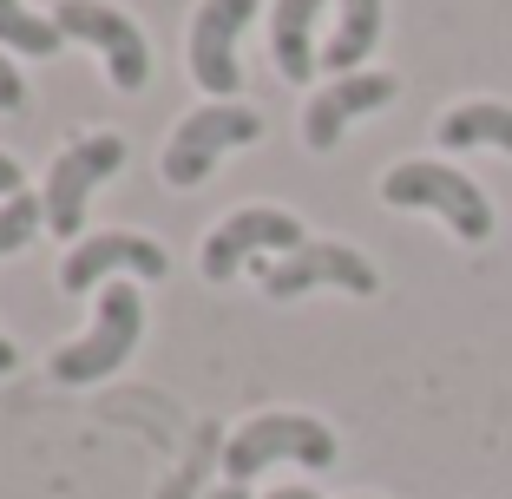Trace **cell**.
<instances>
[{
  "instance_id": "1",
  "label": "cell",
  "mask_w": 512,
  "mask_h": 499,
  "mask_svg": "<svg viewBox=\"0 0 512 499\" xmlns=\"http://www.w3.org/2000/svg\"><path fill=\"white\" fill-rule=\"evenodd\" d=\"M381 204H394V211H434L460 243L493 237V204H486V191L460 165H440V158H401V165L381 178Z\"/></svg>"
},
{
  "instance_id": "2",
  "label": "cell",
  "mask_w": 512,
  "mask_h": 499,
  "mask_svg": "<svg viewBox=\"0 0 512 499\" xmlns=\"http://www.w3.org/2000/svg\"><path fill=\"white\" fill-rule=\"evenodd\" d=\"M138 335H145V296H138V283H106L99 289V316H92V329L79 335V342L53 348L46 375L60 381V388L106 381V375H119V368L132 362Z\"/></svg>"
},
{
  "instance_id": "3",
  "label": "cell",
  "mask_w": 512,
  "mask_h": 499,
  "mask_svg": "<svg viewBox=\"0 0 512 499\" xmlns=\"http://www.w3.org/2000/svg\"><path fill=\"white\" fill-rule=\"evenodd\" d=\"M335 454H342V440H335L316 414H256V421H243L237 434H230L224 480L243 486L263 467H276V460H296V467L322 473V467H335Z\"/></svg>"
},
{
  "instance_id": "4",
  "label": "cell",
  "mask_w": 512,
  "mask_h": 499,
  "mask_svg": "<svg viewBox=\"0 0 512 499\" xmlns=\"http://www.w3.org/2000/svg\"><path fill=\"white\" fill-rule=\"evenodd\" d=\"M256 138H263V119H256L250 106H237V99L197 106L165 145V184L171 191H191V184L211 178V165L230 152V145H256Z\"/></svg>"
},
{
  "instance_id": "5",
  "label": "cell",
  "mask_w": 512,
  "mask_h": 499,
  "mask_svg": "<svg viewBox=\"0 0 512 499\" xmlns=\"http://www.w3.org/2000/svg\"><path fill=\"white\" fill-rule=\"evenodd\" d=\"M125 165V138L119 132H92L79 145H66L46 171V230L53 237H79L86 230V204L106 178H119Z\"/></svg>"
},
{
  "instance_id": "6",
  "label": "cell",
  "mask_w": 512,
  "mask_h": 499,
  "mask_svg": "<svg viewBox=\"0 0 512 499\" xmlns=\"http://www.w3.org/2000/svg\"><path fill=\"white\" fill-rule=\"evenodd\" d=\"M302 217L296 211H276V204H243V211H230L224 224L204 237V257H197V270L211 276V283H224V276H237L250 257H270V250H302Z\"/></svg>"
},
{
  "instance_id": "7",
  "label": "cell",
  "mask_w": 512,
  "mask_h": 499,
  "mask_svg": "<svg viewBox=\"0 0 512 499\" xmlns=\"http://www.w3.org/2000/svg\"><path fill=\"white\" fill-rule=\"evenodd\" d=\"M302 289H348V296H375L381 270L362 257V250H348V243H302V250H289L283 263L263 270V296H270V303H296Z\"/></svg>"
},
{
  "instance_id": "8",
  "label": "cell",
  "mask_w": 512,
  "mask_h": 499,
  "mask_svg": "<svg viewBox=\"0 0 512 499\" xmlns=\"http://www.w3.org/2000/svg\"><path fill=\"white\" fill-rule=\"evenodd\" d=\"M53 27H60V40H86L106 53V79L119 92H138L151 73V53H145V33L132 27V20L119 14V7H106V0H60V14H53Z\"/></svg>"
},
{
  "instance_id": "9",
  "label": "cell",
  "mask_w": 512,
  "mask_h": 499,
  "mask_svg": "<svg viewBox=\"0 0 512 499\" xmlns=\"http://www.w3.org/2000/svg\"><path fill=\"white\" fill-rule=\"evenodd\" d=\"M256 0H204L191 20V73L211 99H237V40L250 27Z\"/></svg>"
},
{
  "instance_id": "10",
  "label": "cell",
  "mask_w": 512,
  "mask_h": 499,
  "mask_svg": "<svg viewBox=\"0 0 512 499\" xmlns=\"http://www.w3.org/2000/svg\"><path fill=\"white\" fill-rule=\"evenodd\" d=\"M119 270L132 276H165L171 257L158 250L151 237H132V230H106V237H86L79 250H66L60 263V289L66 296H86V289H106L119 283Z\"/></svg>"
},
{
  "instance_id": "11",
  "label": "cell",
  "mask_w": 512,
  "mask_h": 499,
  "mask_svg": "<svg viewBox=\"0 0 512 499\" xmlns=\"http://www.w3.org/2000/svg\"><path fill=\"white\" fill-rule=\"evenodd\" d=\"M401 92V79L394 73H348V79H335V86H322L316 99H309V112H302V145L309 152H335V138L348 132L355 119H368V112H381Z\"/></svg>"
},
{
  "instance_id": "12",
  "label": "cell",
  "mask_w": 512,
  "mask_h": 499,
  "mask_svg": "<svg viewBox=\"0 0 512 499\" xmlns=\"http://www.w3.org/2000/svg\"><path fill=\"white\" fill-rule=\"evenodd\" d=\"M322 7H329V0H276L270 7V60H276V73H283L289 86H302V79L322 66V53H316Z\"/></svg>"
},
{
  "instance_id": "13",
  "label": "cell",
  "mask_w": 512,
  "mask_h": 499,
  "mask_svg": "<svg viewBox=\"0 0 512 499\" xmlns=\"http://www.w3.org/2000/svg\"><path fill=\"white\" fill-rule=\"evenodd\" d=\"M440 152H480V145H493V152L512 158V106L506 99H467V106H447L434 125Z\"/></svg>"
},
{
  "instance_id": "14",
  "label": "cell",
  "mask_w": 512,
  "mask_h": 499,
  "mask_svg": "<svg viewBox=\"0 0 512 499\" xmlns=\"http://www.w3.org/2000/svg\"><path fill=\"white\" fill-rule=\"evenodd\" d=\"M381 46V0H335V33L322 46V66L335 79L362 73V60Z\"/></svg>"
},
{
  "instance_id": "15",
  "label": "cell",
  "mask_w": 512,
  "mask_h": 499,
  "mask_svg": "<svg viewBox=\"0 0 512 499\" xmlns=\"http://www.w3.org/2000/svg\"><path fill=\"white\" fill-rule=\"evenodd\" d=\"M0 46H14L27 60H46V53H60V27L40 14H27L20 0H0Z\"/></svg>"
},
{
  "instance_id": "16",
  "label": "cell",
  "mask_w": 512,
  "mask_h": 499,
  "mask_svg": "<svg viewBox=\"0 0 512 499\" xmlns=\"http://www.w3.org/2000/svg\"><path fill=\"white\" fill-rule=\"evenodd\" d=\"M46 224V197H33V191H20V197H7L0 204V257H14V250H27L33 243V230Z\"/></svg>"
},
{
  "instance_id": "17",
  "label": "cell",
  "mask_w": 512,
  "mask_h": 499,
  "mask_svg": "<svg viewBox=\"0 0 512 499\" xmlns=\"http://www.w3.org/2000/svg\"><path fill=\"white\" fill-rule=\"evenodd\" d=\"M27 106V79H20V66L0 53V112H20Z\"/></svg>"
},
{
  "instance_id": "18",
  "label": "cell",
  "mask_w": 512,
  "mask_h": 499,
  "mask_svg": "<svg viewBox=\"0 0 512 499\" xmlns=\"http://www.w3.org/2000/svg\"><path fill=\"white\" fill-rule=\"evenodd\" d=\"M20 191H27V184H20V165L0 152V204H7V197H20Z\"/></svg>"
},
{
  "instance_id": "19",
  "label": "cell",
  "mask_w": 512,
  "mask_h": 499,
  "mask_svg": "<svg viewBox=\"0 0 512 499\" xmlns=\"http://www.w3.org/2000/svg\"><path fill=\"white\" fill-rule=\"evenodd\" d=\"M263 499H316V486H283V493H263Z\"/></svg>"
},
{
  "instance_id": "20",
  "label": "cell",
  "mask_w": 512,
  "mask_h": 499,
  "mask_svg": "<svg viewBox=\"0 0 512 499\" xmlns=\"http://www.w3.org/2000/svg\"><path fill=\"white\" fill-rule=\"evenodd\" d=\"M14 362H20V348L7 342V335H0V375H7V368H14Z\"/></svg>"
},
{
  "instance_id": "21",
  "label": "cell",
  "mask_w": 512,
  "mask_h": 499,
  "mask_svg": "<svg viewBox=\"0 0 512 499\" xmlns=\"http://www.w3.org/2000/svg\"><path fill=\"white\" fill-rule=\"evenodd\" d=\"M204 499H250V493H243V486H230V480H224V486H217V493H204Z\"/></svg>"
}]
</instances>
